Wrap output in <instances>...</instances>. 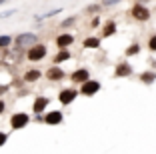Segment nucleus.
<instances>
[{
	"mask_svg": "<svg viewBox=\"0 0 156 154\" xmlns=\"http://www.w3.org/2000/svg\"><path fill=\"white\" fill-rule=\"evenodd\" d=\"M38 44V36L32 34V32H24V34H18L16 36V46L18 48H30V46Z\"/></svg>",
	"mask_w": 156,
	"mask_h": 154,
	"instance_id": "f257e3e1",
	"label": "nucleus"
},
{
	"mask_svg": "<svg viewBox=\"0 0 156 154\" xmlns=\"http://www.w3.org/2000/svg\"><path fill=\"white\" fill-rule=\"evenodd\" d=\"M98 90H100V82H98V80H90V78H88L86 82H82L80 94H84V96H94Z\"/></svg>",
	"mask_w": 156,
	"mask_h": 154,
	"instance_id": "f03ea898",
	"label": "nucleus"
},
{
	"mask_svg": "<svg viewBox=\"0 0 156 154\" xmlns=\"http://www.w3.org/2000/svg\"><path fill=\"white\" fill-rule=\"evenodd\" d=\"M130 14H132L134 20H140V22H146V20L150 18V10H148L146 6H142V4H134Z\"/></svg>",
	"mask_w": 156,
	"mask_h": 154,
	"instance_id": "7ed1b4c3",
	"label": "nucleus"
},
{
	"mask_svg": "<svg viewBox=\"0 0 156 154\" xmlns=\"http://www.w3.org/2000/svg\"><path fill=\"white\" fill-rule=\"evenodd\" d=\"M44 56H46V46L44 44H34V46H30V50H28V60H30V62L42 60Z\"/></svg>",
	"mask_w": 156,
	"mask_h": 154,
	"instance_id": "20e7f679",
	"label": "nucleus"
},
{
	"mask_svg": "<svg viewBox=\"0 0 156 154\" xmlns=\"http://www.w3.org/2000/svg\"><path fill=\"white\" fill-rule=\"evenodd\" d=\"M28 114H24V112H18V114H14L12 118H10V126L14 128V130H20V128H24V126H28Z\"/></svg>",
	"mask_w": 156,
	"mask_h": 154,
	"instance_id": "39448f33",
	"label": "nucleus"
},
{
	"mask_svg": "<svg viewBox=\"0 0 156 154\" xmlns=\"http://www.w3.org/2000/svg\"><path fill=\"white\" fill-rule=\"evenodd\" d=\"M64 76H66L64 70H62V68H58V66H52V68H48V70H46V78H48V80H52V82L62 80Z\"/></svg>",
	"mask_w": 156,
	"mask_h": 154,
	"instance_id": "423d86ee",
	"label": "nucleus"
},
{
	"mask_svg": "<svg viewBox=\"0 0 156 154\" xmlns=\"http://www.w3.org/2000/svg\"><path fill=\"white\" fill-rule=\"evenodd\" d=\"M78 96V92L74 90V88H64V90L60 92V96H58V100L62 102V104H70L74 98Z\"/></svg>",
	"mask_w": 156,
	"mask_h": 154,
	"instance_id": "0eeeda50",
	"label": "nucleus"
},
{
	"mask_svg": "<svg viewBox=\"0 0 156 154\" xmlns=\"http://www.w3.org/2000/svg\"><path fill=\"white\" fill-rule=\"evenodd\" d=\"M88 78H90L88 70H86V68H80V70H74V72H72L70 80H72V82H78V84H82V82H86Z\"/></svg>",
	"mask_w": 156,
	"mask_h": 154,
	"instance_id": "6e6552de",
	"label": "nucleus"
},
{
	"mask_svg": "<svg viewBox=\"0 0 156 154\" xmlns=\"http://www.w3.org/2000/svg\"><path fill=\"white\" fill-rule=\"evenodd\" d=\"M44 122L52 124V126H54V124H60V122H62V112H58V110H50V112L44 116Z\"/></svg>",
	"mask_w": 156,
	"mask_h": 154,
	"instance_id": "1a4fd4ad",
	"label": "nucleus"
},
{
	"mask_svg": "<svg viewBox=\"0 0 156 154\" xmlns=\"http://www.w3.org/2000/svg\"><path fill=\"white\" fill-rule=\"evenodd\" d=\"M132 74V66L128 62H120L116 66V78H124V76H130Z\"/></svg>",
	"mask_w": 156,
	"mask_h": 154,
	"instance_id": "9d476101",
	"label": "nucleus"
},
{
	"mask_svg": "<svg viewBox=\"0 0 156 154\" xmlns=\"http://www.w3.org/2000/svg\"><path fill=\"white\" fill-rule=\"evenodd\" d=\"M72 42H74L72 34H60V36L56 38V46H58V48H66V46H70Z\"/></svg>",
	"mask_w": 156,
	"mask_h": 154,
	"instance_id": "9b49d317",
	"label": "nucleus"
},
{
	"mask_svg": "<svg viewBox=\"0 0 156 154\" xmlns=\"http://www.w3.org/2000/svg\"><path fill=\"white\" fill-rule=\"evenodd\" d=\"M48 102H50V100L46 98V96H38L36 100H34V112H42V110L46 108V106H48Z\"/></svg>",
	"mask_w": 156,
	"mask_h": 154,
	"instance_id": "f8f14e48",
	"label": "nucleus"
},
{
	"mask_svg": "<svg viewBox=\"0 0 156 154\" xmlns=\"http://www.w3.org/2000/svg\"><path fill=\"white\" fill-rule=\"evenodd\" d=\"M116 32V22H106V26H104V30H102V36L104 38H108V36H112V34H114Z\"/></svg>",
	"mask_w": 156,
	"mask_h": 154,
	"instance_id": "ddd939ff",
	"label": "nucleus"
},
{
	"mask_svg": "<svg viewBox=\"0 0 156 154\" xmlns=\"http://www.w3.org/2000/svg\"><path fill=\"white\" fill-rule=\"evenodd\" d=\"M140 80H142L144 84H152V82L156 80V72H152V70H148V72H142V74H140Z\"/></svg>",
	"mask_w": 156,
	"mask_h": 154,
	"instance_id": "4468645a",
	"label": "nucleus"
},
{
	"mask_svg": "<svg viewBox=\"0 0 156 154\" xmlns=\"http://www.w3.org/2000/svg\"><path fill=\"white\" fill-rule=\"evenodd\" d=\"M64 60H70V52L66 48H60V52L54 56V62H64Z\"/></svg>",
	"mask_w": 156,
	"mask_h": 154,
	"instance_id": "2eb2a0df",
	"label": "nucleus"
},
{
	"mask_svg": "<svg viewBox=\"0 0 156 154\" xmlns=\"http://www.w3.org/2000/svg\"><path fill=\"white\" fill-rule=\"evenodd\" d=\"M38 78H40V72H38V70H28V72L24 74V80L26 82H36Z\"/></svg>",
	"mask_w": 156,
	"mask_h": 154,
	"instance_id": "dca6fc26",
	"label": "nucleus"
},
{
	"mask_svg": "<svg viewBox=\"0 0 156 154\" xmlns=\"http://www.w3.org/2000/svg\"><path fill=\"white\" fill-rule=\"evenodd\" d=\"M100 46V38H86L84 40V48H98Z\"/></svg>",
	"mask_w": 156,
	"mask_h": 154,
	"instance_id": "f3484780",
	"label": "nucleus"
},
{
	"mask_svg": "<svg viewBox=\"0 0 156 154\" xmlns=\"http://www.w3.org/2000/svg\"><path fill=\"white\" fill-rule=\"evenodd\" d=\"M138 52H140V46L138 44H132V46L126 48V56H134V54H138Z\"/></svg>",
	"mask_w": 156,
	"mask_h": 154,
	"instance_id": "a211bd4d",
	"label": "nucleus"
},
{
	"mask_svg": "<svg viewBox=\"0 0 156 154\" xmlns=\"http://www.w3.org/2000/svg\"><path fill=\"white\" fill-rule=\"evenodd\" d=\"M10 42H12V38H10V36H0V48L10 46Z\"/></svg>",
	"mask_w": 156,
	"mask_h": 154,
	"instance_id": "6ab92c4d",
	"label": "nucleus"
},
{
	"mask_svg": "<svg viewBox=\"0 0 156 154\" xmlns=\"http://www.w3.org/2000/svg\"><path fill=\"white\" fill-rule=\"evenodd\" d=\"M148 48H150V50H154V52H156V34L150 38V40H148Z\"/></svg>",
	"mask_w": 156,
	"mask_h": 154,
	"instance_id": "aec40b11",
	"label": "nucleus"
},
{
	"mask_svg": "<svg viewBox=\"0 0 156 154\" xmlns=\"http://www.w3.org/2000/svg\"><path fill=\"white\" fill-rule=\"evenodd\" d=\"M98 10H100V4H92L86 8V12H98Z\"/></svg>",
	"mask_w": 156,
	"mask_h": 154,
	"instance_id": "412c9836",
	"label": "nucleus"
},
{
	"mask_svg": "<svg viewBox=\"0 0 156 154\" xmlns=\"http://www.w3.org/2000/svg\"><path fill=\"white\" fill-rule=\"evenodd\" d=\"M120 0H102V6H112V4H118Z\"/></svg>",
	"mask_w": 156,
	"mask_h": 154,
	"instance_id": "4be33fe9",
	"label": "nucleus"
},
{
	"mask_svg": "<svg viewBox=\"0 0 156 154\" xmlns=\"http://www.w3.org/2000/svg\"><path fill=\"white\" fill-rule=\"evenodd\" d=\"M74 20H76L74 16H72V18H66L64 22H62V28H66V26H70V24H74Z\"/></svg>",
	"mask_w": 156,
	"mask_h": 154,
	"instance_id": "5701e85b",
	"label": "nucleus"
},
{
	"mask_svg": "<svg viewBox=\"0 0 156 154\" xmlns=\"http://www.w3.org/2000/svg\"><path fill=\"white\" fill-rule=\"evenodd\" d=\"M6 140H8V136H6L4 132H0V146H4V144H6Z\"/></svg>",
	"mask_w": 156,
	"mask_h": 154,
	"instance_id": "b1692460",
	"label": "nucleus"
},
{
	"mask_svg": "<svg viewBox=\"0 0 156 154\" xmlns=\"http://www.w3.org/2000/svg\"><path fill=\"white\" fill-rule=\"evenodd\" d=\"M12 14H16V10H6L4 14H0L2 18H8V16H12Z\"/></svg>",
	"mask_w": 156,
	"mask_h": 154,
	"instance_id": "393cba45",
	"label": "nucleus"
},
{
	"mask_svg": "<svg viewBox=\"0 0 156 154\" xmlns=\"http://www.w3.org/2000/svg\"><path fill=\"white\" fill-rule=\"evenodd\" d=\"M4 110H6V104H4V102H2V100H0V114L4 112Z\"/></svg>",
	"mask_w": 156,
	"mask_h": 154,
	"instance_id": "a878e982",
	"label": "nucleus"
},
{
	"mask_svg": "<svg viewBox=\"0 0 156 154\" xmlns=\"http://www.w3.org/2000/svg\"><path fill=\"white\" fill-rule=\"evenodd\" d=\"M6 90H8L6 86H0V94H2V92H6Z\"/></svg>",
	"mask_w": 156,
	"mask_h": 154,
	"instance_id": "bb28decb",
	"label": "nucleus"
},
{
	"mask_svg": "<svg viewBox=\"0 0 156 154\" xmlns=\"http://www.w3.org/2000/svg\"><path fill=\"white\" fill-rule=\"evenodd\" d=\"M4 2H6V0H0V4H4Z\"/></svg>",
	"mask_w": 156,
	"mask_h": 154,
	"instance_id": "cd10ccee",
	"label": "nucleus"
}]
</instances>
